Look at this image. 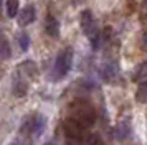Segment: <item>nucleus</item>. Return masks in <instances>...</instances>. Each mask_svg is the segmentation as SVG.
<instances>
[{
	"instance_id": "nucleus-1",
	"label": "nucleus",
	"mask_w": 147,
	"mask_h": 145,
	"mask_svg": "<svg viewBox=\"0 0 147 145\" xmlns=\"http://www.w3.org/2000/svg\"><path fill=\"white\" fill-rule=\"evenodd\" d=\"M36 74V68H35L33 61H25L23 64L17 69V74L13 78V94L18 97H23L28 92V84H30V79L32 76Z\"/></svg>"
},
{
	"instance_id": "nucleus-2",
	"label": "nucleus",
	"mask_w": 147,
	"mask_h": 145,
	"mask_svg": "<svg viewBox=\"0 0 147 145\" xmlns=\"http://www.w3.org/2000/svg\"><path fill=\"white\" fill-rule=\"evenodd\" d=\"M71 66H73V50H71V48H65V50L56 56L55 66H53V69H51V79H53V81L63 79L68 72H69Z\"/></svg>"
},
{
	"instance_id": "nucleus-3",
	"label": "nucleus",
	"mask_w": 147,
	"mask_h": 145,
	"mask_svg": "<svg viewBox=\"0 0 147 145\" xmlns=\"http://www.w3.org/2000/svg\"><path fill=\"white\" fill-rule=\"evenodd\" d=\"M80 23H81V30L86 33V36L89 38V41H91V46H93L94 50H98L101 36H99L98 23H96V20H94L93 13L89 12V10H84L80 17Z\"/></svg>"
},
{
	"instance_id": "nucleus-4",
	"label": "nucleus",
	"mask_w": 147,
	"mask_h": 145,
	"mask_svg": "<svg viewBox=\"0 0 147 145\" xmlns=\"http://www.w3.org/2000/svg\"><path fill=\"white\" fill-rule=\"evenodd\" d=\"M71 117L73 120H76L78 124H81L83 127H88L94 122V109L91 105L84 102V101H76L73 104V111H71Z\"/></svg>"
},
{
	"instance_id": "nucleus-5",
	"label": "nucleus",
	"mask_w": 147,
	"mask_h": 145,
	"mask_svg": "<svg viewBox=\"0 0 147 145\" xmlns=\"http://www.w3.org/2000/svg\"><path fill=\"white\" fill-rule=\"evenodd\" d=\"M35 17H36L35 7L33 5H27L25 8H22L20 12L17 13V21H18L20 26H27L35 20Z\"/></svg>"
},
{
	"instance_id": "nucleus-6",
	"label": "nucleus",
	"mask_w": 147,
	"mask_h": 145,
	"mask_svg": "<svg viewBox=\"0 0 147 145\" xmlns=\"http://www.w3.org/2000/svg\"><path fill=\"white\" fill-rule=\"evenodd\" d=\"M101 76H102V79L106 83H113L114 79L119 76V66L116 64L114 61L106 63V64L102 66V69H101Z\"/></svg>"
},
{
	"instance_id": "nucleus-7",
	"label": "nucleus",
	"mask_w": 147,
	"mask_h": 145,
	"mask_svg": "<svg viewBox=\"0 0 147 145\" xmlns=\"http://www.w3.org/2000/svg\"><path fill=\"white\" fill-rule=\"evenodd\" d=\"M45 32H47L50 36H53V38H58V36H60V23H58V20L55 18L53 15H48L47 17Z\"/></svg>"
},
{
	"instance_id": "nucleus-8",
	"label": "nucleus",
	"mask_w": 147,
	"mask_h": 145,
	"mask_svg": "<svg viewBox=\"0 0 147 145\" xmlns=\"http://www.w3.org/2000/svg\"><path fill=\"white\" fill-rule=\"evenodd\" d=\"M47 129V117L41 114H35V124H33V137H40Z\"/></svg>"
},
{
	"instance_id": "nucleus-9",
	"label": "nucleus",
	"mask_w": 147,
	"mask_h": 145,
	"mask_svg": "<svg viewBox=\"0 0 147 145\" xmlns=\"http://www.w3.org/2000/svg\"><path fill=\"white\" fill-rule=\"evenodd\" d=\"M12 56V48H10V43L8 40L3 36V33L0 32V61H5Z\"/></svg>"
},
{
	"instance_id": "nucleus-10",
	"label": "nucleus",
	"mask_w": 147,
	"mask_h": 145,
	"mask_svg": "<svg viewBox=\"0 0 147 145\" xmlns=\"http://www.w3.org/2000/svg\"><path fill=\"white\" fill-rule=\"evenodd\" d=\"M116 137L117 140H126V138L131 137V124L129 122H121L117 125V129H116Z\"/></svg>"
},
{
	"instance_id": "nucleus-11",
	"label": "nucleus",
	"mask_w": 147,
	"mask_h": 145,
	"mask_svg": "<svg viewBox=\"0 0 147 145\" xmlns=\"http://www.w3.org/2000/svg\"><path fill=\"white\" fill-rule=\"evenodd\" d=\"M7 15L10 18H13L17 17V13H18V0H7Z\"/></svg>"
},
{
	"instance_id": "nucleus-12",
	"label": "nucleus",
	"mask_w": 147,
	"mask_h": 145,
	"mask_svg": "<svg viewBox=\"0 0 147 145\" xmlns=\"http://www.w3.org/2000/svg\"><path fill=\"white\" fill-rule=\"evenodd\" d=\"M18 43H20L22 50H23V51H27V50H28V43H30V36H28L27 33L18 35Z\"/></svg>"
},
{
	"instance_id": "nucleus-13",
	"label": "nucleus",
	"mask_w": 147,
	"mask_h": 145,
	"mask_svg": "<svg viewBox=\"0 0 147 145\" xmlns=\"http://www.w3.org/2000/svg\"><path fill=\"white\" fill-rule=\"evenodd\" d=\"M136 81H139L140 84H146V63H142L139 68V72L136 74Z\"/></svg>"
},
{
	"instance_id": "nucleus-14",
	"label": "nucleus",
	"mask_w": 147,
	"mask_h": 145,
	"mask_svg": "<svg viewBox=\"0 0 147 145\" xmlns=\"http://www.w3.org/2000/svg\"><path fill=\"white\" fill-rule=\"evenodd\" d=\"M10 145H33L32 138H25V137H17L15 140L10 142Z\"/></svg>"
},
{
	"instance_id": "nucleus-15",
	"label": "nucleus",
	"mask_w": 147,
	"mask_h": 145,
	"mask_svg": "<svg viewBox=\"0 0 147 145\" xmlns=\"http://www.w3.org/2000/svg\"><path fill=\"white\" fill-rule=\"evenodd\" d=\"M137 101L140 104L146 102V84H140V87L137 89Z\"/></svg>"
},
{
	"instance_id": "nucleus-16",
	"label": "nucleus",
	"mask_w": 147,
	"mask_h": 145,
	"mask_svg": "<svg viewBox=\"0 0 147 145\" xmlns=\"http://www.w3.org/2000/svg\"><path fill=\"white\" fill-rule=\"evenodd\" d=\"M84 145H102V142H101V138L98 137V135H89V137L86 138Z\"/></svg>"
},
{
	"instance_id": "nucleus-17",
	"label": "nucleus",
	"mask_w": 147,
	"mask_h": 145,
	"mask_svg": "<svg viewBox=\"0 0 147 145\" xmlns=\"http://www.w3.org/2000/svg\"><path fill=\"white\" fill-rule=\"evenodd\" d=\"M45 145H55L53 142H48V144H45Z\"/></svg>"
},
{
	"instance_id": "nucleus-18",
	"label": "nucleus",
	"mask_w": 147,
	"mask_h": 145,
	"mask_svg": "<svg viewBox=\"0 0 147 145\" xmlns=\"http://www.w3.org/2000/svg\"><path fill=\"white\" fill-rule=\"evenodd\" d=\"M0 2H2V0H0Z\"/></svg>"
}]
</instances>
